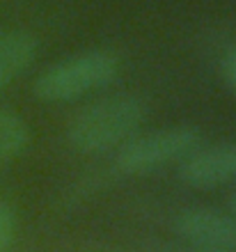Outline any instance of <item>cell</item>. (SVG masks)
<instances>
[{
    "instance_id": "obj_5",
    "label": "cell",
    "mask_w": 236,
    "mask_h": 252,
    "mask_svg": "<svg viewBox=\"0 0 236 252\" xmlns=\"http://www.w3.org/2000/svg\"><path fill=\"white\" fill-rule=\"evenodd\" d=\"M179 179L197 190H211L236 181V142L195 147L179 163Z\"/></svg>"
},
{
    "instance_id": "obj_3",
    "label": "cell",
    "mask_w": 236,
    "mask_h": 252,
    "mask_svg": "<svg viewBox=\"0 0 236 252\" xmlns=\"http://www.w3.org/2000/svg\"><path fill=\"white\" fill-rule=\"evenodd\" d=\"M200 145L202 135L193 126H168L151 133H140L117 149L115 167L126 177L151 174L172 163L179 165Z\"/></svg>"
},
{
    "instance_id": "obj_4",
    "label": "cell",
    "mask_w": 236,
    "mask_h": 252,
    "mask_svg": "<svg viewBox=\"0 0 236 252\" xmlns=\"http://www.w3.org/2000/svg\"><path fill=\"white\" fill-rule=\"evenodd\" d=\"M174 232L202 250H236V216L209 206H190L177 213Z\"/></svg>"
},
{
    "instance_id": "obj_7",
    "label": "cell",
    "mask_w": 236,
    "mask_h": 252,
    "mask_svg": "<svg viewBox=\"0 0 236 252\" xmlns=\"http://www.w3.org/2000/svg\"><path fill=\"white\" fill-rule=\"evenodd\" d=\"M28 142H30V131L23 117L0 108V167L19 158L26 152Z\"/></svg>"
},
{
    "instance_id": "obj_1",
    "label": "cell",
    "mask_w": 236,
    "mask_h": 252,
    "mask_svg": "<svg viewBox=\"0 0 236 252\" xmlns=\"http://www.w3.org/2000/svg\"><path fill=\"white\" fill-rule=\"evenodd\" d=\"M147 106L135 94H110L85 106L67 126V140L78 154H103L119 149L138 135Z\"/></svg>"
},
{
    "instance_id": "obj_9",
    "label": "cell",
    "mask_w": 236,
    "mask_h": 252,
    "mask_svg": "<svg viewBox=\"0 0 236 252\" xmlns=\"http://www.w3.org/2000/svg\"><path fill=\"white\" fill-rule=\"evenodd\" d=\"M220 71H223V78H225V83H227V87L236 94V44L225 53Z\"/></svg>"
},
{
    "instance_id": "obj_2",
    "label": "cell",
    "mask_w": 236,
    "mask_h": 252,
    "mask_svg": "<svg viewBox=\"0 0 236 252\" xmlns=\"http://www.w3.org/2000/svg\"><path fill=\"white\" fill-rule=\"evenodd\" d=\"M119 71L122 60L115 51L90 48L44 69L34 80L33 92L44 103H69L112 85Z\"/></svg>"
},
{
    "instance_id": "obj_10",
    "label": "cell",
    "mask_w": 236,
    "mask_h": 252,
    "mask_svg": "<svg viewBox=\"0 0 236 252\" xmlns=\"http://www.w3.org/2000/svg\"><path fill=\"white\" fill-rule=\"evenodd\" d=\"M227 209H230L232 216H236V190H232L230 197H227Z\"/></svg>"
},
{
    "instance_id": "obj_8",
    "label": "cell",
    "mask_w": 236,
    "mask_h": 252,
    "mask_svg": "<svg viewBox=\"0 0 236 252\" xmlns=\"http://www.w3.org/2000/svg\"><path fill=\"white\" fill-rule=\"evenodd\" d=\"M16 234V211L12 204L0 199V252H7Z\"/></svg>"
},
{
    "instance_id": "obj_11",
    "label": "cell",
    "mask_w": 236,
    "mask_h": 252,
    "mask_svg": "<svg viewBox=\"0 0 236 252\" xmlns=\"http://www.w3.org/2000/svg\"><path fill=\"white\" fill-rule=\"evenodd\" d=\"M193 252H220V250H202V248H195Z\"/></svg>"
},
{
    "instance_id": "obj_6",
    "label": "cell",
    "mask_w": 236,
    "mask_h": 252,
    "mask_svg": "<svg viewBox=\"0 0 236 252\" xmlns=\"http://www.w3.org/2000/svg\"><path fill=\"white\" fill-rule=\"evenodd\" d=\"M39 53V41L28 30H0V92L33 66Z\"/></svg>"
}]
</instances>
